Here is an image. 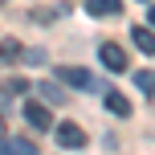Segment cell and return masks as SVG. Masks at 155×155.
Returning a JSON list of instances; mask_svg holds the SVG:
<instances>
[{
  "label": "cell",
  "instance_id": "1",
  "mask_svg": "<svg viewBox=\"0 0 155 155\" xmlns=\"http://www.w3.org/2000/svg\"><path fill=\"white\" fill-rule=\"evenodd\" d=\"M53 131H57V143H61L65 151H78V147H86V131L78 123H53Z\"/></svg>",
  "mask_w": 155,
  "mask_h": 155
},
{
  "label": "cell",
  "instance_id": "2",
  "mask_svg": "<svg viewBox=\"0 0 155 155\" xmlns=\"http://www.w3.org/2000/svg\"><path fill=\"white\" fill-rule=\"evenodd\" d=\"M98 57H102V65H106V70H114V74H123L127 65H131L127 49H123V45H114V41H106V45L98 49Z\"/></svg>",
  "mask_w": 155,
  "mask_h": 155
},
{
  "label": "cell",
  "instance_id": "3",
  "mask_svg": "<svg viewBox=\"0 0 155 155\" xmlns=\"http://www.w3.org/2000/svg\"><path fill=\"white\" fill-rule=\"evenodd\" d=\"M57 78L65 86H78V90H94V74L82 70V65H57Z\"/></svg>",
  "mask_w": 155,
  "mask_h": 155
},
{
  "label": "cell",
  "instance_id": "4",
  "mask_svg": "<svg viewBox=\"0 0 155 155\" xmlns=\"http://www.w3.org/2000/svg\"><path fill=\"white\" fill-rule=\"evenodd\" d=\"M25 123L37 127V131H53V114H49L45 102H25Z\"/></svg>",
  "mask_w": 155,
  "mask_h": 155
},
{
  "label": "cell",
  "instance_id": "5",
  "mask_svg": "<svg viewBox=\"0 0 155 155\" xmlns=\"http://www.w3.org/2000/svg\"><path fill=\"white\" fill-rule=\"evenodd\" d=\"M0 155H37V143L21 139V135H12V139L0 143Z\"/></svg>",
  "mask_w": 155,
  "mask_h": 155
},
{
  "label": "cell",
  "instance_id": "6",
  "mask_svg": "<svg viewBox=\"0 0 155 155\" xmlns=\"http://www.w3.org/2000/svg\"><path fill=\"white\" fill-rule=\"evenodd\" d=\"M86 12L90 16H118L123 12V0H86Z\"/></svg>",
  "mask_w": 155,
  "mask_h": 155
},
{
  "label": "cell",
  "instance_id": "7",
  "mask_svg": "<svg viewBox=\"0 0 155 155\" xmlns=\"http://www.w3.org/2000/svg\"><path fill=\"white\" fill-rule=\"evenodd\" d=\"M21 41H16V37H4V41H0V70H4V65H12V61H21Z\"/></svg>",
  "mask_w": 155,
  "mask_h": 155
},
{
  "label": "cell",
  "instance_id": "8",
  "mask_svg": "<svg viewBox=\"0 0 155 155\" xmlns=\"http://www.w3.org/2000/svg\"><path fill=\"white\" fill-rule=\"evenodd\" d=\"M106 110H110V114H118V118H127V114H131V102H127L118 90H106Z\"/></svg>",
  "mask_w": 155,
  "mask_h": 155
},
{
  "label": "cell",
  "instance_id": "9",
  "mask_svg": "<svg viewBox=\"0 0 155 155\" xmlns=\"http://www.w3.org/2000/svg\"><path fill=\"white\" fill-rule=\"evenodd\" d=\"M131 37H135V45H139L143 53H155V37H151V29H147V25H135V29H131Z\"/></svg>",
  "mask_w": 155,
  "mask_h": 155
},
{
  "label": "cell",
  "instance_id": "10",
  "mask_svg": "<svg viewBox=\"0 0 155 155\" xmlns=\"http://www.w3.org/2000/svg\"><path fill=\"white\" fill-rule=\"evenodd\" d=\"M41 102L61 106V102H65V90H61V86H53V82H41Z\"/></svg>",
  "mask_w": 155,
  "mask_h": 155
},
{
  "label": "cell",
  "instance_id": "11",
  "mask_svg": "<svg viewBox=\"0 0 155 155\" xmlns=\"http://www.w3.org/2000/svg\"><path fill=\"white\" fill-rule=\"evenodd\" d=\"M25 90H29L25 78H4V94H8V98H16V94H25Z\"/></svg>",
  "mask_w": 155,
  "mask_h": 155
},
{
  "label": "cell",
  "instance_id": "12",
  "mask_svg": "<svg viewBox=\"0 0 155 155\" xmlns=\"http://www.w3.org/2000/svg\"><path fill=\"white\" fill-rule=\"evenodd\" d=\"M21 61H29V65H41V61H45V53H41V49H21Z\"/></svg>",
  "mask_w": 155,
  "mask_h": 155
},
{
  "label": "cell",
  "instance_id": "13",
  "mask_svg": "<svg viewBox=\"0 0 155 155\" xmlns=\"http://www.w3.org/2000/svg\"><path fill=\"white\" fill-rule=\"evenodd\" d=\"M151 78H155L151 70H139V78H135V82H139V90L147 94V98H151Z\"/></svg>",
  "mask_w": 155,
  "mask_h": 155
},
{
  "label": "cell",
  "instance_id": "14",
  "mask_svg": "<svg viewBox=\"0 0 155 155\" xmlns=\"http://www.w3.org/2000/svg\"><path fill=\"white\" fill-rule=\"evenodd\" d=\"M4 139H8V135H0V143H4Z\"/></svg>",
  "mask_w": 155,
  "mask_h": 155
},
{
  "label": "cell",
  "instance_id": "15",
  "mask_svg": "<svg viewBox=\"0 0 155 155\" xmlns=\"http://www.w3.org/2000/svg\"><path fill=\"white\" fill-rule=\"evenodd\" d=\"M0 4H8V0H0Z\"/></svg>",
  "mask_w": 155,
  "mask_h": 155
}]
</instances>
